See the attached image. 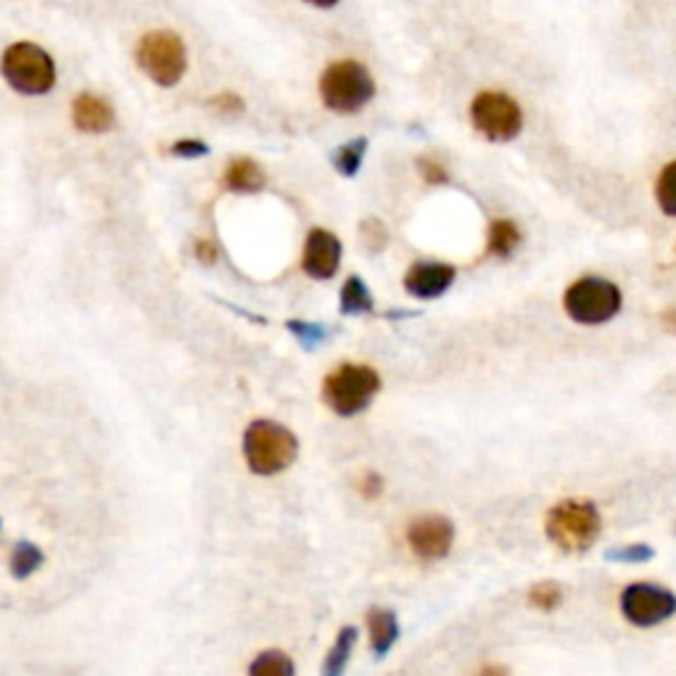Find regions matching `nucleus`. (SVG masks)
<instances>
[{
	"label": "nucleus",
	"mask_w": 676,
	"mask_h": 676,
	"mask_svg": "<svg viewBox=\"0 0 676 676\" xmlns=\"http://www.w3.org/2000/svg\"><path fill=\"white\" fill-rule=\"evenodd\" d=\"M458 270L447 262H415L405 276V291L415 299H439L452 289Z\"/></svg>",
	"instance_id": "obj_12"
},
{
	"label": "nucleus",
	"mask_w": 676,
	"mask_h": 676,
	"mask_svg": "<svg viewBox=\"0 0 676 676\" xmlns=\"http://www.w3.org/2000/svg\"><path fill=\"white\" fill-rule=\"evenodd\" d=\"M360 494H363L365 500H376L384 494V479L378 476V473H365L363 479H360Z\"/></svg>",
	"instance_id": "obj_29"
},
{
	"label": "nucleus",
	"mask_w": 676,
	"mask_h": 676,
	"mask_svg": "<svg viewBox=\"0 0 676 676\" xmlns=\"http://www.w3.org/2000/svg\"><path fill=\"white\" fill-rule=\"evenodd\" d=\"M521 246V227L513 219H494L489 225L486 251L497 259L513 257V251Z\"/></svg>",
	"instance_id": "obj_16"
},
{
	"label": "nucleus",
	"mask_w": 676,
	"mask_h": 676,
	"mask_svg": "<svg viewBox=\"0 0 676 676\" xmlns=\"http://www.w3.org/2000/svg\"><path fill=\"white\" fill-rule=\"evenodd\" d=\"M210 106H212L214 114H219V117H225V119L240 117V114H244V109H246L244 98L236 96V93H219V96H214L210 100Z\"/></svg>",
	"instance_id": "obj_27"
},
{
	"label": "nucleus",
	"mask_w": 676,
	"mask_h": 676,
	"mask_svg": "<svg viewBox=\"0 0 676 676\" xmlns=\"http://www.w3.org/2000/svg\"><path fill=\"white\" fill-rule=\"evenodd\" d=\"M367 632H371V647L376 658H386L399 640L397 613L386 611V608H373L367 613Z\"/></svg>",
	"instance_id": "obj_14"
},
{
	"label": "nucleus",
	"mask_w": 676,
	"mask_h": 676,
	"mask_svg": "<svg viewBox=\"0 0 676 676\" xmlns=\"http://www.w3.org/2000/svg\"><path fill=\"white\" fill-rule=\"evenodd\" d=\"M196 254H198V259L204 265H212L214 259H217V246L212 244V240H198L196 244Z\"/></svg>",
	"instance_id": "obj_31"
},
{
	"label": "nucleus",
	"mask_w": 676,
	"mask_h": 676,
	"mask_svg": "<svg viewBox=\"0 0 676 676\" xmlns=\"http://www.w3.org/2000/svg\"><path fill=\"white\" fill-rule=\"evenodd\" d=\"M471 125L492 143H507L518 138L524 127V111L518 100H513L507 93L486 90L479 93L471 104Z\"/></svg>",
	"instance_id": "obj_8"
},
{
	"label": "nucleus",
	"mask_w": 676,
	"mask_h": 676,
	"mask_svg": "<svg viewBox=\"0 0 676 676\" xmlns=\"http://www.w3.org/2000/svg\"><path fill=\"white\" fill-rule=\"evenodd\" d=\"M354 645H357V629L344 626L339 632L336 642H333V647L325 655L323 676H344L346 674V666H350Z\"/></svg>",
	"instance_id": "obj_17"
},
{
	"label": "nucleus",
	"mask_w": 676,
	"mask_h": 676,
	"mask_svg": "<svg viewBox=\"0 0 676 676\" xmlns=\"http://www.w3.org/2000/svg\"><path fill=\"white\" fill-rule=\"evenodd\" d=\"M454 526L444 515H420L407 528V545L420 560H441L452 550Z\"/></svg>",
	"instance_id": "obj_10"
},
{
	"label": "nucleus",
	"mask_w": 676,
	"mask_h": 676,
	"mask_svg": "<svg viewBox=\"0 0 676 676\" xmlns=\"http://www.w3.org/2000/svg\"><path fill=\"white\" fill-rule=\"evenodd\" d=\"M528 602L539 611H555V608L564 602V589H560L555 581H539L528 589Z\"/></svg>",
	"instance_id": "obj_24"
},
{
	"label": "nucleus",
	"mask_w": 676,
	"mask_h": 676,
	"mask_svg": "<svg viewBox=\"0 0 676 676\" xmlns=\"http://www.w3.org/2000/svg\"><path fill=\"white\" fill-rule=\"evenodd\" d=\"M547 539L558 550L568 555H581L592 550L602 532L600 511L587 500H564L550 507L545 521Z\"/></svg>",
	"instance_id": "obj_1"
},
{
	"label": "nucleus",
	"mask_w": 676,
	"mask_h": 676,
	"mask_svg": "<svg viewBox=\"0 0 676 676\" xmlns=\"http://www.w3.org/2000/svg\"><path fill=\"white\" fill-rule=\"evenodd\" d=\"M299 454V441L286 426L276 420H254L244 433L246 465L257 476H276L291 468Z\"/></svg>",
	"instance_id": "obj_2"
},
{
	"label": "nucleus",
	"mask_w": 676,
	"mask_h": 676,
	"mask_svg": "<svg viewBox=\"0 0 676 676\" xmlns=\"http://www.w3.org/2000/svg\"><path fill=\"white\" fill-rule=\"evenodd\" d=\"M373 96H376V79L365 64L354 62V58L333 62L320 77V98H323L325 109L336 114L363 111Z\"/></svg>",
	"instance_id": "obj_3"
},
{
	"label": "nucleus",
	"mask_w": 676,
	"mask_h": 676,
	"mask_svg": "<svg viewBox=\"0 0 676 676\" xmlns=\"http://www.w3.org/2000/svg\"><path fill=\"white\" fill-rule=\"evenodd\" d=\"M360 238H363L365 249L384 251L386 244H388V230H386V225L380 223V219L371 217V219H365L363 225H360Z\"/></svg>",
	"instance_id": "obj_26"
},
{
	"label": "nucleus",
	"mask_w": 676,
	"mask_h": 676,
	"mask_svg": "<svg viewBox=\"0 0 676 676\" xmlns=\"http://www.w3.org/2000/svg\"><path fill=\"white\" fill-rule=\"evenodd\" d=\"M621 613L632 626L653 629L676 613V594L668 592L666 587L637 581L621 594Z\"/></svg>",
	"instance_id": "obj_9"
},
{
	"label": "nucleus",
	"mask_w": 676,
	"mask_h": 676,
	"mask_svg": "<svg viewBox=\"0 0 676 676\" xmlns=\"http://www.w3.org/2000/svg\"><path fill=\"white\" fill-rule=\"evenodd\" d=\"M72 119H75L79 132L98 136V132L111 130L114 122H117V114H114V106L106 98L96 96V93H83L72 104Z\"/></svg>",
	"instance_id": "obj_13"
},
{
	"label": "nucleus",
	"mask_w": 676,
	"mask_h": 676,
	"mask_svg": "<svg viewBox=\"0 0 676 676\" xmlns=\"http://www.w3.org/2000/svg\"><path fill=\"white\" fill-rule=\"evenodd\" d=\"M138 66L143 75L153 79L162 88H172L183 79L189 69V56H185V45L175 32L170 30H153L149 35L140 37L138 43Z\"/></svg>",
	"instance_id": "obj_6"
},
{
	"label": "nucleus",
	"mask_w": 676,
	"mask_h": 676,
	"mask_svg": "<svg viewBox=\"0 0 676 676\" xmlns=\"http://www.w3.org/2000/svg\"><path fill=\"white\" fill-rule=\"evenodd\" d=\"M479 676H507V672L502 666H484Z\"/></svg>",
	"instance_id": "obj_33"
},
{
	"label": "nucleus",
	"mask_w": 676,
	"mask_h": 676,
	"mask_svg": "<svg viewBox=\"0 0 676 676\" xmlns=\"http://www.w3.org/2000/svg\"><path fill=\"white\" fill-rule=\"evenodd\" d=\"M365 153H367V138H354L350 143L339 146L336 153H333V167H336L339 175L354 178L365 162Z\"/></svg>",
	"instance_id": "obj_19"
},
{
	"label": "nucleus",
	"mask_w": 676,
	"mask_h": 676,
	"mask_svg": "<svg viewBox=\"0 0 676 676\" xmlns=\"http://www.w3.org/2000/svg\"><path fill=\"white\" fill-rule=\"evenodd\" d=\"M267 178L254 159H233L225 170V185L236 193H259L265 189Z\"/></svg>",
	"instance_id": "obj_15"
},
{
	"label": "nucleus",
	"mask_w": 676,
	"mask_h": 676,
	"mask_svg": "<svg viewBox=\"0 0 676 676\" xmlns=\"http://www.w3.org/2000/svg\"><path fill=\"white\" fill-rule=\"evenodd\" d=\"M655 198H658L661 212L668 214V217H676V162L661 170L658 183H655Z\"/></svg>",
	"instance_id": "obj_22"
},
{
	"label": "nucleus",
	"mask_w": 676,
	"mask_h": 676,
	"mask_svg": "<svg viewBox=\"0 0 676 676\" xmlns=\"http://www.w3.org/2000/svg\"><path fill=\"white\" fill-rule=\"evenodd\" d=\"M249 676H297L293 672V661L280 651H265L254 658Z\"/></svg>",
	"instance_id": "obj_20"
},
{
	"label": "nucleus",
	"mask_w": 676,
	"mask_h": 676,
	"mask_svg": "<svg viewBox=\"0 0 676 676\" xmlns=\"http://www.w3.org/2000/svg\"><path fill=\"white\" fill-rule=\"evenodd\" d=\"M341 240L331 230L314 227L304 240V254H301V267L314 280H331L341 267Z\"/></svg>",
	"instance_id": "obj_11"
},
{
	"label": "nucleus",
	"mask_w": 676,
	"mask_h": 676,
	"mask_svg": "<svg viewBox=\"0 0 676 676\" xmlns=\"http://www.w3.org/2000/svg\"><path fill=\"white\" fill-rule=\"evenodd\" d=\"M605 558L613 560V564H651L655 558V550L651 545H645V541H634V545L611 547V550L605 552Z\"/></svg>",
	"instance_id": "obj_23"
},
{
	"label": "nucleus",
	"mask_w": 676,
	"mask_h": 676,
	"mask_svg": "<svg viewBox=\"0 0 676 676\" xmlns=\"http://www.w3.org/2000/svg\"><path fill=\"white\" fill-rule=\"evenodd\" d=\"M564 307L568 318L579 325H602L621 310V291L613 280L587 276L568 286Z\"/></svg>",
	"instance_id": "obj_7"
},
{
	"label": "nucleus",
	"mask_w": 676,
	"mask_h": 676,
	"mask_svg": "<svg viewBox=\"0 0 676 676\" xmlns=\"http://www.w3.org/2000/svg\"><path fill=\"white\" fill-rule=\"evenodd\" d=\"M664 325L668 328V331L676 333V307H672V310L664 312Z\"/></svg>",
	"instance_id": "obj_32"
},
{
	"label": "nucleus",
	"mask_w": 676,
	"mask_h": 676,
	"mask_svg": "<svg viewBox=\"0 0 676 676\" xmlns=\"http://www.w3.org/2000/svg\"><path fill=\"white\" fill-rule=\"evenodd\" d=\"M304 3L318 6V9H333V6H336L339 0H304Z\"/></svg>",
	"instance_id": "obj_34"
},
{
	"label": "nucleus",
	"mask_w": 676,
	"mask_h": 676,
	"mask_svg": "<svg viewBox=\"0 0 676 676\" xmlns=\"http://www.w3.org/2000/svg\"><path fill=\"white\" fill-rule=\"evenodd\" d=\"M6 83L22 96H43L56 83V64L35 43H13L0 58Z\"/></svg>",
	"instance_id": "obj_5"
},
{
	"label": "nucleus",
	"mask_w": 676,
	"mask_h": 676,
	"mask_svg": "<svg viewBox=\"0 0 676 676\" xmlns=\"http://www.w3.org/2000/svg\"><path fill=\"white\" fill-rule=\"evenodd\" d=\"M373 312V293L365 286V280L360 276H350L346 283L341 286V314H365Z\"/></svg>",
	"instance_id": "obj_18"
},
{
	"label": "nucleus",
	"mask_w": 676,
	"mask_h": 676,
	"mask_svg": "<svg viewBox=\"0 0 676 676\" xmlns=\"http://www.w3.org/2000/svg\"><path fill=\"white\" fill-rule=\"evenodd\" d=\"M289 331L299 339V344L304 346V350H314V346L323 344V341L328 339V328L325 325L304 323V320H291Z\"/></svg>",
	"instance_id": "obj_25"
},
{
	"label": "nucleus",
	"mask_w": 676,
	"mask_h": 676,
	"mask_svg": "<svg viewBox=\"0 0 676 676\" xmlns=\"http://www.w3.org/2000/svg\"><path fill=\"white\" fill-rule=\"evenodd\" d=\"M43 566V552L37 550L32 541H19L17 547H13L11 555V573L17 579H26L32 577V573L37 571V568Z\"/></svg>",
	"instance_id": "obj_21"
},
{
	"label": "nucleus",
	"mask_w": 676,
	"mask_h": 676,
	"mask_svg": "<svg viewBox=\"0 0 676 676\" xmlns=\"http://www.w3.org/2000/svg\"><path fill=\"white\" fill-rule=\"evenodd\" d=\"M380 391V376L371 365H339L323 380V401L341 418L365 412Z\"/></svg>",
	"instance_id": "obj_4"
},
{
	"label": "nucleus",
	"mask_w": 676,
	"mask_h": 676,
	"mask_svg": "<svg viewBox=\"0 0 676 676\" xmlns=\"http://www.w3.org/2000/svg\"><path fill=\"white\" fill-rule=\"evenodd\" d=\"M206 143H201V140H178L175 146H172V153L175 157H185V159H196V157H206Z\"/></svg>",
	"instance_id": "obj_30"
},
{
	"label": "nucleus",
	"mask_w": 676,
	"mask_h": 676,
	"mask_svg": "<svg viewBox=\"0 0 676 676\" xmlns=\"http://www.w3.org/2000/svg\"><path fill=\"white\" fill-rule=\"evenodd\" d=\"M418 172L428 185H447V183H450V175H447V170L433 157H420L418 159Z\"/></svg>",
	"instance_id": "obj_28"
}]
</instances>
